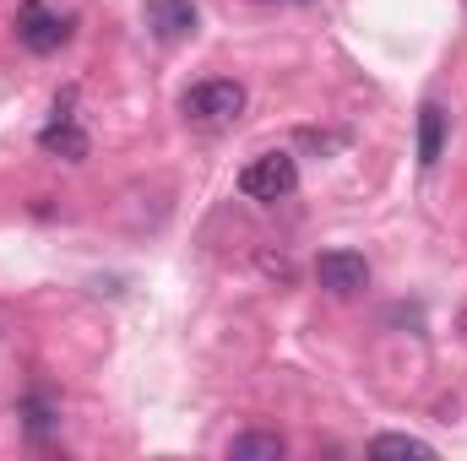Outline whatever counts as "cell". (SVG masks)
Listing matches in <instances>:
<instances>
[{"mask_svg":"<svg viewBox=\"0 0 467 461\" xmlns=\"http://www.w3.org/2000/svg\"><path fill=\"white\" fill-rule=\"evenodd\" d=\"M457 332H462V343H467V310H462V315H457Z\"/></svg>","mask_w":467,"mask_h":461,"instance_id":"cell-11","label":"cell"},{"mask_svg":"<svg viewBox=\"0 0 467 461\" xmlns=\"http://www.w3.org/2000/svg\"><path fill=\"white\" fill-rule=\"evenodd\" d=\"M141 11H147V27H152L163 44L191 38V33H196V22H202L196 0H141Z\"/></svg>","mask_w":467,"mask_h":461,"instance_id":"cell-5","label":"cell"},{"mask_svg":"<svg viewBox=\"0 0 467 461\" xmlns=\"http://www.w3.org/2000/svg\"><path fill=\"white\" fill-rule=\"evenodd\" d=\"M229 456L234 461H277L283 456V440L277 435H239V440H229Z\"/></svg>","mask_w":467,"mask_h":461,"instance_id":"cell-8","label":"cell"},{"mask_svg":"<svg viewBox=\"0 0 467 461\" xmlns=\"http://www.w3.org/2000/svg\"><path fill=\"white\" fill-rule=\"evenodd\" d=\"M316 282H321L327 293H337V299H353V293L369 288V261H364L358 250H327V255L316 261Z\"/></svg>","mask_w":467,"mask_h":461,"instance_id":"cell-4","label":"cell"},{"mask_svg":"<svg viewBox=\"0 0 467 461\" xmlns=\"http://www.w3.org/2000/svg\"><path fill=\"white\" fill-rule=\"evenodd\" d=\"M294 190H299V163L288 152H261L239 169V196H250V201L272 207V201H288Z\"/></svg>","mask_w":467,"mask_h":461,"instance_id":"cell-2","label":"cell"},{"mask_svg":"<svg viewBox=\"0 0 467 461\" xmlns=\"http://www.w3.org/2000/svg\"><path fill=\"white\" fill-rule=\"evenodd\" d=\"M38 147L49 152V158H66V163H82L88 158V130L77 125V115H66V104H55V119L38 130Z\"/></svg>","mask_w":467,"mask_h":461,"instance_id":"cell-6","label":"cell"},{"mask_svg":"<svg viewBox=\"0 0 467 461\" xmlns=\"http://www.w3.org/2000/svg\"><path fill=\"white\" fill-rule=\"evenodd\" d=\"M369 451L375 456H435V446H424L413 435H380V440H369Z\"/></svg>","mask_w":467,"mask_h":461,"instance_id":"cell-10","label":"cell"},{"mask_svg":"<svg viewBox=\"0 0 467 461\" xmlns=\"http://www.w3.org/2000/svg\"><path fill=\"white\" fill-rule=\"evenodd\" d=\"M16 38H22L33 55H55V49L71 38V22H66L60 11H49L44 0H22V11H16Z\"/></svg>","mask_w":467,"mask_h":461,"instance_id":"cell-3","label":"cell"},{"mask_svg":"<svg viewBox=\"0 0 467 461\" xmlns=\"http://www.w3.org/2000/svg\"><path fill=\"white\" fill-rule=\"evenodd\" d=\"M180 115L191 119L196 130H229L234 119L244 115V87L234 77H207L180 98Z\"/></svg>","mask_w":467,"mask_h":461,"instance_id":"cell-1","label":"cell"},{"mask_svg":"<svg viewBox=\"0 0 467 461\" xmlns=\"http://www.w3.org/2000/svg\"><path fill=\"white\" fill-rule=\"evenodd\" d=\"M441 152H446V109L441 104H424L419 109V163L435 169Z\"/></svg>","mask_w":467,"mask_h":461,"instance_id":"cell-7","label":"cell"},{"mask_svg":"<svg viewBox=\"0 0 467 461\" xmlns=\"http://www.w3.org/2000/svg\"><path fill=\"white\" fill-rule=\"evenodd\" d=\"M55 418H60V413H55V402H49L44 391H33V396L22 402V424H27V435H33V440H44V435L55 429Z\"/></svg>","mask_w":467,"mask_h":461,"instance_id":"cell-9","label":"cell"}]
</instances>
